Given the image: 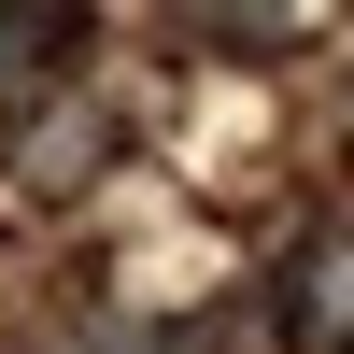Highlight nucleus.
<instances>
[{
	"mask_svg": "<svg viewBox=\"0 0 354 354\" xmlns=\"http://www.w3.org/2000/svg\"><path fill=\"white\" fill-rule=\"evenodd\" d=\"M283 15H298V0H170V28H185V43H227V57L283 43Z\"/></svg>",
	"mask_w": 354,
	"mask_h": 354,
	"instance_id": "nucleus-3",
	"label": "nucleus"
},
{
	"mask_svg": "<svg viewBox=\"0 0 354 354\" xmlns=\"http://www.w3.org/2000/svg\"><path fill=\"white\" fill-rule=\"evenodd\" d=\"M270 340L354 354V227H340V213H312L298 241H283V270H270Z\"/></svg>",
	"mask_w": 354,
	"mask_h": 354,
	"instance_id": "nucleus-1",
	"label": "nucleus"
},
{
	"mask_svg": "<svg viewBox=\"0 0 354 354\" xmlns=\"http://www.w3.org/2000/svg\"><path fill=\"white\" fill-rule=\"evenodd\" d=\"M85 0H0V85H71Z\"/></svg>",
	"mask_w": 354,
	"mask_h": 354,
	"instance_id": "nucleus-2",
	"label": "nucleus"
}]
</instances>
